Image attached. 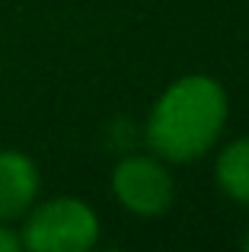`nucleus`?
Returning <instances> with one entry per match:
<instances>
[{
    "label": "nucleus",
    "mask_w": 249,
    "mask_h": 252,
    "mask_svg": "<svg viewBox=\"0 0 249 252\" xmlns=\"http://www.w3.org/2000/svg\"><path fill=\"white\" fill-rule=\"evenodd\" d=\"M227 93L205 74L179 77L166 86L147 118V144L169 163H192L218 144L227 125Z\"/></svg>",
    "instance_id": "1"
},
{
    "label": "nucleus",
    "mask_w": 249,
    "mask_h": 252,
    "mask_svg": "<svg viewBox=\"0 0 249 252\" xmlns=\"http://www.w3.org/2000/svg\"><path fill=\"white\" fill-rule=\"evenodd\" d=\"M23 220L19 240L29 252H87L99 240L96 211L74 195L32 204Z\"/></svg>",
    "instance_id": "2"
},
{
    "label": "nucleus",
    "mask_w": 249,
    "mask_h": 252,
    "mask_svg": "<svg viewBox=\"0 0 249 252\" xmlns=\"http://www.w3.org/2000/svg\"><path fill=\"white\" fill-rule=\"evenodd\" d=\"M112 195L137 217H160L176 195L173 176L154 157H124L112 169Z\"/></svg>",
    "instance_id": "3"
},
{
    "label": "nucleus",
    "mask_w": 249,
    "mask_h": 252,
    "mask_svg": "<svg viewBox=\"0 0 249 252\" xmlns=\"http://www.w3.org/2000/svg\"><path fill=\"white\" fill-rule=\"evenodd\" d=\"M42 179L32 157L23 150H0V220H23L35 204Z\"/></svg>",
    "instance_id": "4"
},
{
    "label": "nucleus",
    "mask_w": 249,
    "mask_h": 252,
    "mask_svg": "<svg viewBox=\"0 0 249 252\" xmlns=\"http://www.w3.org/2000/svg\"><path fill=\"white\" fill-rule=\"evenodd\" d=\"M214 176H218V185L233 201L249 208V137H240V141L227 144L220 150Z\"/></svg>",
    "instance_id": "5"
},
{
    "label": "nucleus",
    "mask_w": 249,
    "mask_h": 252,
    "mask_svg": "<svg viewBox=\"0 0 249 252\" xmlns=\"http://www.w3.org/2000/svg\"><path fill=\"white\" fill-rule=\"evenodd\" d=\"M23 249V240H19V233L10 227V223L0 220V252H19Z\"/></svg>",
    "instance_id": "6"
},
{
    "label": "nucleus",
    "mask_w": 249,
    "mask_h": 252,
    "mask_svg": "<svg viewBox=\"0 0 249 252\" xmlns=\"http://www.w3.org/2000/svg\"><path fill=\"white\" fill-rule=\"evenodd\" d=\"M243 249H249V233H246V236H243Z\"/></svg>",
    "instance_id": "7"
}]
</instances>
